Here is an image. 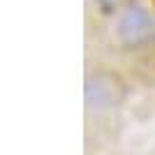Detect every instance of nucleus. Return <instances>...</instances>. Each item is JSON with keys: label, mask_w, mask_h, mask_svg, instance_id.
<instances>
[{"label": "nucleus", "mask_w": 155, "mask_h": 155, "mask_svg": "<svg viewBox=\"0 0 155 155\" xmlns=\"http://www.w3.org/2000/svg\"><path fill=\"white\" fill-rule=\"evenodd\" d=\"M102 2H114V0H102Z\"/></svg>", "instance_id": "nucleus-2"}, {"label": "nucleus", "mask_w": 155, "mask_h": 155, "mask_svg": "<svg viewBox=\"0 0 155 155\" xmlns=\"http://www.w3.org/2000/svg\"><path fill=\"white\" fill-rule=\"evenodd\" d=\"M118 30H120V35H123V39L127 44H139V42H143L150 35L153 21H150V16L141 7H130L123 14V19H120Z\"/></svg>", "instance_id": "nucleus-1"}]
</instances>
